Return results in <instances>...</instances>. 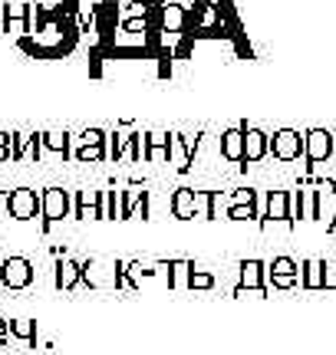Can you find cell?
<instances>
[{
  "mask_svg": "<svg viewBox=\"0 0 336 355\" xmlns=\"http://www.w3.org/2000/svg\"><path fill=\"white\" fill-rule=\"evenodd\" d=\"M76 43V0H26V33L17 46L33 60H63Z\"/></svg>",
  "mask_w": 336,
  "mask_h": 355,
  "instance_id": "6da1fadb",
  "label": "cell"
},
{
  "mask_svg": "<svg viewBox=\"0 0 336 355\" xmlns=\"http://www.w3.org/2000/svg\"><path fill=\"white\" fill-rule=\"evenodd\" d=\"M33 283V263L26 257H3L0 266V290L7 293H20Z\"/></svg>",
  "mask_w": 336,
  "mask_h": 355,
  "instance_id": "7a4b0ae2",
  "label": "cell"
},
{
  "mask_svg": "<svg viewBox=\"0 0 336 355\" xmlns=\"http://www.w3.org/2000/svg\"><path fill=\"white\" fill-rule=\"evenodd\" d=\"M7 214L13 220H33L40 214V194L30 188L7 191Z\"/></svg>",
  "mask_w": 336,
  "mask_h": 355,
  "instance_id": "3957f363",
  "label": "cell"
},
{
  "mask_svg": "<svg viewBox=\"0 0 336 355\" xmlns=\"http://www.w3.org/2000/svg\"><path fill=\"white\" fill-rule=\"evenodd\" d=\"M66 214H69V194H66L63 188H47L40 194V217H43V227L63 220Z\"/></svg>",
  "mask_w": 336,
  "mask_h": 355,
  "instance_id": "277c9868",
  "label": "cell"
},
{
  "mask_svg": "<svg viewBox=\"0 0 336 355\" xmlns=\"http://www.w3.org/2000/svg\"><path fill=\"white\" fill-rule=\"evenodd\" d=\"M76 158L79 162H99V158H103V132H99V128L83 132L79 148H76Z\"/></svg>",
  "mask_w": 336,
  "mask_h": 355,
  "instance_id": "5b68a950",
  "label": "cell"
},
{
  "mask_svg": "<svg viewBox=\"0 0 336 355\" xmlns=\"http://www.w3.org/2000/svg\"><path fill=\"white\" fill-rule=\"evenodd\" d=\"M79 279H83V266L76 260H69V257H60V263H56V286L60 290H73Z\"/></svg>",
  "mask_w": 336,
  "mask_h": 355,
  "instance_id": "8992f818",
  "label": "cell"
},
{
  "mask_svg": "<svg viewBox=\"0 0 336 355\" xmlns=\"http://www.w3.org/2000/svg\"><path fill=\"white\" fill-rule=\"evenodd\" d=\"M7 336H10V339H20L24 345H33L37 343V322H33V319H10V322H7Z\"/></svg>",
  "mask_w": 336,
  "mask_h": 355,
  "instance_id": "52a82bcc",
  "label": "cell"
},
{
  "mask_svg": "<svg viewBox=\"0 0 336 355\" xmlns=\"http://www.w3.org/2000/svg\"><path fill=\"white\" fill-rule=\"evenodd\" d=\"M76 214L79 217H103V204H99V194H96V191H83V194H79Z\"/></svg>",
  "mask_w": 336,
  "mask_h": 355,
  "instance_id": "ba28073f",
  "label": "cell"
},
{
  "mask_svg": "<svg viewBox=\"0 0 336 355\" xmlns=\"http://www.w3.org/2000/svg\"><path fill=\"white\" fill-rule=\"evenodd\" d=\"M221 152H224V158H231V162H244V135L241 132H228L224 141H221Z\"/></svg>",
  "mask_w": 336,
  "mask_h": 355,
  "instance_id": "9c48e42d",
  "label": "cell"
},
{
  "mask_svg": "<svg viewBox=\"0 0 336 355\" xmlns=\"http://www.w3.org/2000/svg\"><path fill=\"white\" fill-rule=\"evenodd\" d=\"M171 207H175V214H178V217H194V211H198V198H194V191L181 188L178 194H175Z\"/></svg>",
  "mask_w": 336,
  "mask_h": 355,
  "instance_id": "30bf717a",
  "label": "cell"
},
{
  "mask_svg": "<svg viewBox=\"0 0 336 355\" xmlns=\"http://www.w3.org/2000/svg\"><path fill=\"white\" fill-rule=\"evenodd\" d=\"M43 148L56 155H66L69 152V135L66 132H43Z\"/></svg>",
  "mask_w": 336,
  "mask_h": 355,
  "instance_id": "8fae6325",
  "label": "cell"
},
{
  "mask_svg": "<svg viewBox=\"0 0 336 355\" xmlns=\"http://www.w3.org/2000/svg\"><path fill=\"white\" fill-rule=\"evenodd\" d=\"M244 283L247 286H260V263H244Z\"/></svg>",
  "mask_w": 336,
  "mask_h": 355,
  "instance_id": "7c38bea8",
  "label": "cell"
},
{
  "mask_svg": "<svg viewBox=\"0 0 336 355\" xmlns=\"http://www.w3.org/2000/svg\"><path fill=\"white\" fill-rule=\"evenodd\" d=\"M10 132H0V148H10Z\"/></svg>",
  "mask_w": 336,
  "mask_h": 355,
  "instance_id": "4fadbf2b",
  "label": "cell"
},
{
  "mask_svg": "<svg viewBox=\"0 0 336 355\" xmlns=\"http://www.w3.org/2000/svg\"><path fill=\"white\" fill-rule=\"evenodd\" d=\"M0 162H13V152H10V148H0Z\"/></svg>",
  "mask_w": 336,
  "mask_h": 355,
  "instance_id": "5bb4252c",
  "label": "cell"
},
{
  "mask_svg": "<svg viewBox=\"0 0 336 355\" xmlns=\"http://www.w3.org/2000/svg\"><path fill=\"white\" fill-rule=\"evenodd\" d=\"M7 211V191H0V214Z\"/></svg>",
  "mask_w": 336,
  "mask_h": 355,
  "instance_id": "9a60e30c",
  "label": "cell"
},
{
  "mask_svg": "<svg viewBox=\"0 0 336 355\" xmlns=\"http://www.w3.org/2000/svg\"><path fill=\"white\" fill-rule=\"evenodd\" d=\"M10 345V336H0V349H7Z\"/></svg>",
  "mask_w": 336,
  "mask_h": 355,
  "instance_id": "2e32d148",
  "label": "cell"
},
{
  "mask_svg": "<svg viewBox=\"0 0 336 355\" xmlns=\"http://www.w3.org/2000/svg\"><path fill=\"white\" fill-rule=\"evenodd\" d=\"M0 336H7V319L0 316Z\"/></svg>",
  "mask_w": 336,
  "mask_h": 355,
  "instance_id": "e0dca14e",
  "label": "cell"
},
{
  "mask_svg": "<svg viewBox=\"0 0 336 355\" xmlns=\"http://www.w3.org/2000/svg\"><path fill=\"white\" fill-rule=\"evenodd\" d=\"M0 266H3V254H0Z\"/></svg>",
  "mask_w": 336,
  "mask_h": 355,
  "instance_id": "ac0fdd59",
  "label": "cell"
}]
</instances>
